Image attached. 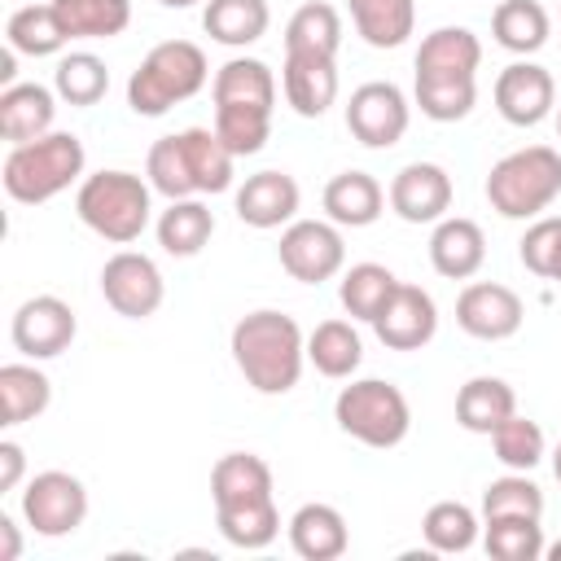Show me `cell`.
I'll return each instance as SVG.
<instances>
[{
    "label": "cell",
    "mask_w": 561,
    "mask_h": 561,
    "mask_svg": "<svg viewBox=\"0 0 561 561\" xmlns=\"http://www.w3.org/2000/svg\"><path fill=\"white\" fill-rule=\"evenodd\" d=\"M215 131L237 153L250 158L272 136V105H276V75L259 57H232L215 70Z\"/></svg>",
    "instance_id": "6da1fadb"
},
{
    "label": "cell",
    "mask_w": 561,
    "mask_h": 561,
    "mask_svg": "<svg viewBox=\"0 0 561 561\" xmlns=\"http://www.w3.org/2000/svg\"><path fill=\"white\" fill-rule=\"evenodd\" d=\"M232 359L241 368V377L259 390V394H285L298 386L302 377V359H307V337L298 329L294 316L285 311H250L232 324Z\"/></svg>",
    "instance_id": "7a4b0ae2"
},
{
    "label": "cell",
    "mask_w": 561,
    "mask_h": 561,
    "mask_svg": "<svg viewBox=\"0 0 561 561\" xmlns=\"http://www.w3.org/2000/svg\"><path fill=\"white\" fill-rule=\"evenodd\" d=\"M206 79H210L206 53L193 39H167V44H153L145 53V61L131 70V79H127V105L140 118H158L171 105L197 96L206 88Z\"/></svg>",
    "instance_id": "3957f363"
},
{
    "label": "cell",
    "mask_w": 561,
    "mask_h": 561,
    "mask_svg": "<svg viewBox=\"0 0 561 561\" xmlns=\"http://www.w3.org/2000/svg\"><path fill=\"white\" fill-rule=\"evenodd\" d=\"M79 175H83V140L75 131H48L39 140L13 145L0 167L4 193L22 206H39V202L57 197Z\"/></svg>",
    "instance_id": "277c9868"
},
{
    "label": "cell",
    "mask_w": 561,
    "mask_h": 561,
    "mask_svg": "<svg viewBox=\"0 0 561 561\" xmlns=\"http://www.w3.org/2000/svg\"><path fill=\"white\" fill-rule=\"evenodd\" d=\"M557 197H561V153L552 145L513 149L486 175V202L504 219H535Z\"/></svg>",
    "instance_id": "5b68a950"
},
{
    "label": "cell",
    "mask_w": 561,
    "mask_h": 561,
    "mask_svg": "<svg viewBox=\"0 0 561 561\" xmlns=\"http://www.w3.org/2000/svg\"><path fill=\"white\" fill-rule=\"evenodd\" d=\"M149 193L153 184L131 171H96V175H83L75 193V210L96 237L127 245L149 228V210H153Z\"/></svg>",
    "instance_id": "8992f818"
},
{
    "label": "cell",
    "mask_w": 561,
    "mask_h": 561,
    "mask_svg": "<svg viewBox=\"0 0 561 561\" xmlns=\"http://www.w3.org/2000/svg\"><path fill=\"white\" fill-rule=\"evenodd\" d=\"M333 421L355 443L386 451V447H399L408 438L412 408H408V399H403V390L394 381L364 377V381L342 386V394L333 399Z\"/></svg>",
    "instance_id": "52a82bcc"
},
{
    "label": "cell",
    "mask_w": 561,
    "mask_h": 561,
    "mask_svg": "<svg viewBox=\"0 0 561 561\" xmlns=\"http://www.w3.org/2000/svg\"><path fill=\"white\" fill-rule=\"evenodd\" d=\"M22 517H26V526L35 535L61 539V535H70V530L83 526V517H88V491H83V482L75 473L44 469L22 491Z\"/></svg>",
    "instance_id": "ba28073f"
},
{
    "label": "cell",
    "mask_w": 561,
    "mask_h": 561,
    "mask_svg": "<svg viewBox=\"0 0 561 561\" xmlns=\"http://www.w3.org/2000/svg\"><path fill=\"white\" fill-rule=\"evenodd\" d=\"M408 118H412L408 96H403V88L390 83V79L359 83V88L351 92V101H346V127H351V136H355L359 145H368V149H390V145H399L403 131H408Z\"/></svg>",
    "instance_id": "9c48e42d"
},
{
    "label": "cell",
    "mask_w": 561,
    "mask_h": 561,
    "mask_svg": "<svg viewBox=\"0 0 561 561\" xmlns=\"http://www.w3.org/2000/svg\"><path fill=\"white\" fill-rule=\"evenodd\" d=\"M276 254H280V267L302 285H320V280L337 276L346 263L342 232H337V224H324V219H294L280 232Z\"/></svg>",
    "instance_id": "30bf717a"
},
{
    "label": "cell",
    "mask_w": 561,
    "mask_h": 561,
    "mask_svg": "<svg viewBox=\"0 0 561 561\" xmlns=\"http://www.w3.org/2000/svg\"><path fill=\"white\" fill-rule=\"evenodd\" d=\"M101 294H105V302H110L118 316H127V320H149V316L162 307L167 285H162V272H158V263H153L149 254H140V250H118V254H110L105 267H101Z\"/></svg>",
    "instance_id": "8fae6325"
},
{
    "label": "cell",
    "mask_w": 561,
    "mask_h": 561,
    "mask_svg": "<svg viewBox=\"0 0 561 561\" xmlns=\"http://www.w3.org/2000/svg\"><path fill=\"white\" fill-rule=\"evenodd\" d=\"M79 333V320L70 311V302H61L57 294H35L13 311L9 337L26 359H53L61 355Z\"/></svg>",
    "instance_id": "7c38bea8"
},
{
    "label": "cell",
    "mask_w": 561,
    "mask_h": 561,
    "mask_svg": "<svg viewBox=\"0 0 561 561\" xmlns=\"http://www.w3.org/2000/svg\"><path fill=\"white\" fill-rule=\"evenodd\" d=\"M522 320H526L522 298L508 285H500V280H473L456 298V324L469 337L504 342V337H513L522 329Z\"/></svg>",
    "instance_id": "4fadbf2b"
},
{
    "label": "cell",
    "mask_w": 561,
    "mask_h": 561,
    "mask_svg": "<svg viewBox=\"0 0 561 561\" xmlns=\"http://www.w3.org/2000/svg\"><path fill=\"white\" fill-rule=\"evenodd\" d=\"M373 333L390 351H421L438 333V307L421 285L399 280L394 294L386 298V307L373 316Z\"/></svg>",
    "instance_id": "5bb4252c"
},
{
    "label": "cell",
    "mask_w": 561,
    "mask_h": 561,
    "mask_svg": "<svg viewBox=\"0 0 561 561\" xmlns=\"http://www.w3.org/2000/svg\"><path fill=\"white\" fill-rule=\"evenodd\" d=\"M482 44L469 26H438L416 48V83H478Z\"/></svg>",
    "instance_id": "9a60e30c"
},
{
    "label": "cell",
    "mask_w": 561,
    "mask_h": 561,
    "mask_svg": "<svg viewBox=\"0 0 561 561\" xmlns=\"http://www.w3.org/2000/svg\"><path fill=\"white\" fill-rule=\"evenodd\" d=\"M552 101H557V83L543 66L535 61H513L500 70L495 79V110L504 123L513 127H535L552 114Z\"/></svg>",
    "instance_id": "2e32d148"
},
{
    "label": "cell",
    "mask_w": 561,
    "mask_h": 561,
    "mask_svg": "<svg viewBox=\"0 0 561 561\" xmlns=\"http://www.w3.org/2000/svg\"><path fill=\"white\" fill-rule=\"evenodd\" d=\"M390 206L408 224H438L451 206V175L438 162H408L390 180Z\"/></svg>",
    "instance_id": "e0dca14e"
},
{
    "label": "cell",
    "mask_w": 561,
    "mask_h": 561,
    "mask_svg": "<svg viewBox=\"0 0 561 561\" xmlns=\"http://www.w3.org/2000/svg\"><path fill=\"white\" fill-rule=\"evenodd\" d=\"M285 101L302 118H320L337 101V57L324 53H285Z\"/></svg>",
    "instance_id": "ac0fdd59"
},
{
    "label": "cell",
    "mask_w": 561,
    "mask_h": 561,
    "mask_svg": "<svg viewBox=\"0 0 561 561\" xmlns=\"http://www.w3.org/2000/svg\"><path fill=\"white\" fill-rule=\"evenodd\" d=\"M298 180L285 171H254L237 188V219L250 228H280L298 215Z\"/></svg>",
    "instance_id": "d6986e66"
},
{
    "label": "cell",
    "mask_w": 561,
    "mask_h": 561,
    "mask_svg": "<svg viewBox=\"0 0 561 561\" xmlns=\"http://www.w3.org/2000/svg\"><path fill=\"white\" fill-rule=\"evenodd\" d=\"M430 263L447 280H469L486 263V237L465 215H443L430 232Z\"/></svg>",
    "instance_id": "ffe728a7"
},
{
    "label": "cell",
    "mask_w": 561,
    "mask_h": 561,
    "mask_svg": "<svg viewBox=\"0 0 561 561\" xmlns=\"http://www.w3.org/2000/svg\"><path fill=\"white\" fill-rule=\"evenodd\" d=\"M57 101L44 83H9L0 92V136L9 145H26L53 131Z\"/></svg>",
    "instance_id": "44dd1931"
},
{
    "label": "cell",
    "mask_w": 561,
    "mask_h": 561,
    "mask_svg": "<svg viewBox=\"0 0 561 561\" xmlns=\"http://www.w3.org/2000/svg\"><path fill=\"white\" fill-rule=\"evenodd\" d=\"M289 548L302 561H337L351 548L346 517L333 504H302L289 517Z\"/></svg>",
    "instance_id": "7402d4cb"
},
{
    "label": "cell",
    "mask_w": 561,
    "mask_h": 561,
    "mask_svg": "<svg viewBox=\"0 0 561 561\" xmlns=\"http://www.w3.org/2000/svg\"><path fill=\"white\" fill-rule=\"evenodd\" d=\"M210 495L215 508H237L254 500H272V469L254 451H228L210 469Z\"/></svg>",
    "instance_id": "603a6c76"
},
{
    "label": "cell",
    "mask_w": 561,
    "mask_h": 561,
    "mask_svg": "<svg viewBox=\"0 0 561 561\" xmlns=\"http://www.w3.org/2000/svg\"><path fill=\"white\" fill-rule=\"evenodd\" d=\"M386 206L381 184L368 171H337L324 184V210L337 228H368Z\"/></svg>",
    "instance_id": "cb8c5ba5"
},
{
    "label": "cell",
    "mask_w": 561,
    "mask_h": 561,
    "mask_svg": "<svg viewBox=\"0 0 561 561\" xmlns=\"http://www.w3.org/2000/svg\"><path fill=\"white\" fill-rule=\"evenodd\" d=\"M517 412V394L504 377H469L456 394V421L469 434H491Z\"/></svg>",
    "instance_id": "d4e9b609"
},
{
    "label": "cell",
    "mask_w": 561,
    "mask_h": 561,
    "mask_svg": "<svg viewBox=\"0 0 561 561\" xmlns=\"http://www.w3.org/2000/svg\"><path fill=\"white\" fill-rule=\"evenodd\" d=\"M175 136H180V149H184L193 188H197V193H224V188L232 184V162H237V153L219 140V131H215V127H184V131H175Z\"/></svg>",
    "instance_id": "484cf974"
},
{
    "label": "cell",
    "mask_w": 561,
    "mask_h": 561,
    "mask_svg": "<svg viewBox=\"0 0 561 561\" xmlns=\"http://www.w3.org/2000/svg\"><path fill=\"white\" fill-rule=\"evenodd\" d=\"M215 232V215L206 202L197 197H175L162 215H158V245L171 254V259H193L202 254V245L210 241Z\"/></svg>",
    "instance_id": "4316f807"
},
{
    "label": "cell",
    "mask_w": 561,
    "mask_h": 561,
    "mask_svg": "<svg viewBox=\"0 0 561 561\" xmlns=\"http://www.w3.org/2000/svg\"><path fill=\"white\" fill-rule=\"evenodd\" d=\"M267 22H272L267 0H206V9H202L206 35L228 48H245V44L263 39Z\"/></svg>",
    "instance_id": "83f0119b"
},
{
    "label": "cell",
    "mask_w": 561,
    "mask_h": 561,
    "mask_svg": "<svg viewBox=\"0 0 561 561\" xmlns=\"http://www.w3.org/2000/svg\"><path fill=\"white\" fill-rule=\"evenodd\" d=\"M4 39H9V48L26 53V57H53V53H61V44L70 35H66L53 0H31V4H22V9L9 13Z\"/></svg>",
    "instance_id": "f1b7e54d"
},
{
    "label": "cell",
    "mask_w": 561,
    "mask_h": 561,
    "mask_svg": "<svg viewBox=\"0 0 561 561\" xmlns=\"http://www.w3.org/2000/svg\"><path fill=\"white\" fill-rule=\"evenodd\" d=\"M53 403V381L35 364L0 368V425H26Z\"/></svg>",
    "instance_id": "f546056e"
},
{
    "label": "cell",
    "mask_w": 561,
    "mask_h": 561,
    "mask_svg": "<svg viewBox=\"0 0 561 561\" xmlns=\"http://www.w3.org/2000/svg\"><path fill=\"white\" fill-rule=\"evenodd\" d=\"M491 35L500 48L530 57L548 44V9L539 0H500L491 13Z\"/></svg>",
    "instance_id": "4dcf8cb0"
},
{
    "label": "cell",
    "mask_w": 561,
    "mask_h": 561,
    "mask_svg": "<svg viewBox=\"0 0 561 561\" xmlns=\"http://www.w3.org/2000/svg\"><path fill=\"white\" fill-rule=\"evenodd\" d=\"M346 9L373 48H399L416 26V0H346Z\"/></svg>",
    "instance_id": "1f68e13d"
},
{
    "label": "cell",
    "mask_w": 561,
    "mask_h": 561,
    "mask_svg": "<svg viewBox=\"0 0 561 561\" xmlns=\"http://www.w3.org/2000/svg\"><path fill=\"white\" fill-rule=\"evenodd\" d=\"M307 359L316 364V373H324V377L337 381V377H351L359 368L364 342H359V333H355L351 320H320L311 329V337H307Z\"/></svg>",
    "instance_id": "d6a6232c"
},
{
    "label": "cell",
    "mask_w": 561,
    "mask_h": 561,
    "mask_svg": "<svg viewBox=\"0 0 561 561\" xmlns=\"http://www.w3.org/2000/svg\"><path fill=\"white\" fill-rule=\"evenodd\" d=\"M70 39H114L131 22V0H53Z\"/></svg>",
    "instance_id": "836d02e7"
},
{
    "label": "cell",
    "mask_w": 561,
    "mask_h": 561,
    "mask_svg": "<svg viewBox=\"0 0 561 561\" xmlns=\"http://www.w3.org/2000/svg\"><path fill=\"white\" fill-rule=\"evenodd\" d=\"M342 48V18L324 0H307L285 22V53H324L337 57Z\"/></svg>",
    "instance_id": "e575fe53"
},
{
    "label": "cell",
    "mask_w": 561,
    "mask_h": 561,
    "mask_svg": "<svg viewBox=\"0 0 561 561\" xmlns=\"http://www.w3.org/2000/svg\"><path fill=\"white\" fill-rule=\"evenodd\" d=\"M421 535H425V548L430 552H443V557L469 552L473 539H478V513L469 504H460V500H438V504L425 508Z\"/></svg>",
    "instance_id": "d590c367"
},
{
    "label": "cell",
    "mask_w": 561,
    "mask_h": 561,
    "mask_svg": "<svg viewBox=\"0 0 561 561\" xmlns=\"http://www.w3.org/2000/svg\"><path fill=\"white\" fill-rule=\"evenodd\" d=\"M394 285H399V276L386 263H355V267H346L342 285H337V298H342L351 320H368L373 324V316L386 307Z\"/></svg>",
    "instance_id": "8d00e7d4"
},
{
    "label": "cell",
    "mask_w": 561,
    "mask_h": 561,
    "mask_svg": "<svg viewBox=\"0 0 561 561\" xmlns=\"http://www.w3.org/2000/svg\"><path fill=\"white\" fill-rule=\"evenodd\" d=\"M215 522H219V535H224L232 548H245V552H259V548H267V543L280 535L276 500H254V504H237V508H215Z\"/></svg>",
    "instance_id": "74e56055"
},
{
    "label": "cell",
    "mask_w": 561,
    "mask_h": 561,
    "mask_svg": "<svg viewBox=\"0 0 561 561\" xmlns=\"http://www.w3.org/2000/svg\"><path fill=\"white\" fill-rule=\"evenodd\" d=\"M482 526V548L495 561H539L548 548L539 517H491Z\"/></svg>",
    "instance_id": "f35d334b"
},
{
    "label": "cell",
    "mask_w": 561,
    "mask_h": 561,
    "mask_svg": "<svg viewBox=\"0 0 561 561\" xmlns=\"http://www.w3.org/2000/svg\"><path fill=\"white\" fill-rule=\"evenodd\" d=\"M53 88L70 105H96L110 92V70H105V61L96 53H70V57L57 61Z\"/></svg>",
    "instance_id": "ab89813d"
},
{
    "label": "cell",
    "mask_w": 561,
    "mask_h": 561,
    "mask_svg": "<svg viewBox=\"0 0 561 561\" xmlns=\"http://www.w3.org/2000/svg\"><path fill=\"white\" fill-rule=\"evenodd\" d=\"M491 517H543V491L513 469L482 491V522Z\"/></svg>",
    "instance_id": "60d3db41"
},
{
    "label": "cell",
    "mask_w": 561,
    "mask_h": 561,
    "mask_svg": "<svg viewBox=\"0 0 561 561\" xmlns=\"http://www.w3.org/2000/svg\"><path fill=\"white\" fill-rule=\"evenodd\" d=\"M491 447H495V460L517 469V473H530L539 460H543V430L526 416H508L504 425L491 430Z\"/></svg>",
    "instance_id": "b9f144b4"
},
{
    "label": "cell",
    "mask_w": 561,
    "mask_h": 561,
    "mask_svg": "<svg viewBox=\"0 0 561 561\" xmlns=\"http://www.w3.org/2000/svg\"><path fill=\"white\" fill-rule=\"evenodd\" d=\"M145 175L153 184V193L162 197H197L193 188V175H188V162H184V149H180V136H162L149 145V158H145Z\"/></svg>",
    "instance_id": "7bdbcfd3"
},
{
    "label": "cell",
    "mask_w": 561,
    "mask_h": 561,
    "mask_svg": "<svg viewBox=\"0 0 561 561\" xmlns=\"http://www.w3.org/2000/svg\"><path fill=\"white\" fill-rule=\"evenodd\" d=\"M517 254H522V263H526L535 276L561 285V219H557V215L535 219V224L526 228V237L517 241Z\"/></svg>",
    "instance_id": "ee69618b"
},
{
    "label": "cell",
    "mask_w": 561,
    "mask_h": 561,
    "mask_svg": "<svg viewBox=\"0 0 561 561\" xmlns=\"http://www.w3.org/2000/svg\"><path fill=\"white\" fill-rule=\"evenodd\" d=\"M412 92H416L421 114L434 118V123H456L478 101V83H416Z\"/></svg>",
    "instance_id": "f6af8a7d"
},
{
    "label": "cell",
    "mask_w": 561,
    "mask_h": 561,
    "mask_svg": "<svg viewBox=\"0 0 561 561\" xmlns=\"http://www.w3.org/2000/svg\"><path fill=\"white\" fill-rule=\"evenodd\" d=\"M22 473H26V451H22V443L4 438V443H0V486L13 491V486L22 482Z\"/></svg>",
    "instance_id": "bcb514c9"
},
{
    "label": "cell",
    "mask_w": 561,
    "mask_h": 561,
    "mask_svg": "<svg viewBox=\"0 0 561 561\" xmlns=\"http://www.w3.org/2000/svg\"><path fill=\"white\" fill-rule=\"evenodd\" d=\"M22 557V535H18V522L9 513H0V561H18Z\"/></svg>",
    "instance_id": "7dc6e473"
},
{
    "label": "cell",
    "mask_w": 561,
    "mask_h": 561,
    "mask_svg": "<svg viewBox=\"0 0 561 561\" xmlns=\"http://www.w3.org/2000/svg\"><path fill=\"white\" fill-rule=\"evenodd\" d=\"M13 61H18V48H4V53H0V83H4V88H9V83H13V75H18V70H13Z\"/></svg>",
    "instance_id": "c3c4849f"
},
{
    "label": "cell",
    "mask_w": 561,
    "mask_h": 561,
    "mask_svg": "<svg viewBox=\"0 0 561 561\" xmlns=\"http://www.w3.org/2000/svg\"><path fill=\"white\" fill-rule=\"evenodd\" d=\"M543 557H548V561H561V539H557V543H548V548H543Z\"/></svg>",
    "instance_id": "681fc988"
},
{
    "label": "cell",
    "mask_w": 561,
    "mask_h": 561,
    "mask_svg": "<svg viewBox=\"0 0 561 561\" xmlns=\"http://www.w3.org/2000/svg\"><path fill=\"white\" fill-rule=\"evenodd\" d=\"M552 473H557V482H561V443H557V451H552Z\"/></svg>",
    "instance_id": "f907efd6"
},
{
    "label": "cell",
    "mask_w": 561,
    "mask_h": 561,
    "mask_svg": "<svg viewBox=\"0 0 561 561\" xmlns=\"http://www.w3.org/2000/svg\"><path fill=\"white\" fill-rule=\"evenodd\" d=\"M158 4H167V9H188V4H197V0H158Z\"/></svg>",
    "instance_id": "816d5d0a"
},
{
    "label": "cell",
    "mask_w": 561,
    "mask_h": 561,
    "mask_svg": "<svg viewBox=\"0 0 561 561\" xmlns=\"http://www.w3.org/2000/svg\"><path fill=\"white\" fill-rule=\"evenodd\" d=\"M557 136H561V110H557Z\"/></svg>",
    "instance_id": "f5cc1de1"
}]
</instances>
